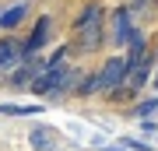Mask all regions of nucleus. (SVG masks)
Segmentation results:
<instances>
[{"label":"nucleus","instance_id":"obj_4","mask_svg":"<svg viewBox=\"0 0 158 151\" xmlns=\"http://www.w3.org/2000/svg\"><path fill=\"white\" fill-rule=\"evenodd\" d=\"M123 78H127V63H123V56H109V60L95 70V88L106 91V95H113L116 88H123Z\"/></svg>","mask_w":158,"mask_h":151},{"label":"nucleus","instance_id":"obj_9","mask_svg":"<svg viewBox=\"0 0 158 151\" xmlns=\"http://www.w3.org/2000/svg\"><path fill=\"white\" fill-rule=\"evenodd\" d=\"M28 144L35 151H56V141H53V130H46V127H35L32 134H28Z\"/></svg>","mask_w":158,"mask_h":151},{"label":"nucleus","instance_id":"obj_12","mask_svg":"<svg viewBox=\"0 0 158 151\" xmlns=\"http://www.w3.org/2000/svg\"><path fill=\"white\" fill-rule=\"evenodd\" d=\"M151 81H155V88H158V53H155V78Z\"/></svg>","mask_w":158,"mask_h":151},{"label":"nucleus","instance_id":"obj_1","mask_svg":"<svg viewBox=\"0 0 158 151\" xmlns=\"http://www.w3.org/2000/svg\"><path fill=\"white\" fill-rule=\"evenodd\" d=\"M81 78H85V74L74 67V63H67V60H60V63H46V70L32 81L28 91H35L39 99H63V95H70V91L77 88Z\"/></svg>","mask_w":158,"mask_h":151},{"label":"nucleus","instance_id":"obj_3","mask_svg":"<svg viewBox=\"0 0 158 151\" xmlns=\"http://www.w3.org/2000/svg\"><path fill=\"white\" fill-rule=\"evenodd\" d=\"M42 70H46V60L39 53H35V56H21V60L11 67V74H7V88H11V91H28L32 81L39 78Z\"/></svg>","mask_w":158,"mask_h":151},{"label":"nucleus","instance_id":"obj_13","mask_svg":"<svg viewBox=\"0 0 158 151\" xmlns=\"http://www.w3.org/2000/svg\"><path fill=\"white\" fill-rule=\"evenodd\" d=\"M102 151H127V148H102Z\"/></svg>","mask_w":158,"mask_h":151},{"label":"nucleus","instance_id":"obj_6","mask_svg":"<svg viewBox=\"0 0 158 151\" xmlns=\"http://www.w3.org/2000/svg\"><path fill=\"white\" fill-rule=\"evenodd\" d=\"M134 11H130V7H116L113 11V46H119V49H123V46L130 42V35H134Z\"/></svg>","mask_w":158,"mask_h":151},{"label":"nucleus","instance_id":"obj_2","mask_svg":"<svg viewBox=\"0 0 158 151\" xmlns=\"http://www.w3.org/2000/svg\"><path fill=\"white\" fill-rule=\"evenodd\" d=\"M102 39H106V7L102 4H85L74 21V46L81 53H98Z\"/></svg>","mask_w":158,"mask_h":151},{"label":"nucleus","instance_id":"obj_7","mask_svg":"<svg viewBox=\"0 0 158 151\" xmlns=\"http://www.w3.org/2000/svg\"><path fill=\"white\" fill-rule=\"evenodd\" d=\"M21 39H14V35H4L0 39V70H11L18 60H21Z\"/></svg>","mask_w":158,"mask_h":151},{"label":"nucleus","instance_id":"obj_10","mask_svg":"<svg viewBox=\"0 0 158 151\" xmlns=\"http://www.w3.org/2000/svg\"><path fill=\"white\" fill-rule=\"evenodd\" d=\"M42 106H18V102H4L0 106V116H39Z\"/></svg>","mask_w":158,"mask_h":151},{"label":"nucleus","instance_id":"obj_8","mask_svg":"<svg viewBox=\"0 0 158 151\" xmlns=\"http://www.w3.org/2000/svg\"><path fill=\"white\" fill-rule=\"evenodd\" d=\"M25 14H28V4H14V7H7V11L0 14V28H4V32H14V28L25 21Z\"/></svg>","mask_w":158,"mask_h":151},{"label":"nucleus","instance_id":"obj_11","mask_svg":"<svg viewBox=\"0 0 158 151\" xmlns=\"http://www.w3.org/2000/svg\"><path fill=\"white\" fill-rule=\"evenodd\" d=\"M151 112H158V99H148V102H141V106L134 109V116H137V120H148Z\"/></svg>","mask_w":158,"mask_h":151},{"label":"nucleus","instance_id":"obj_5","mask_svg":"<svg viewBox=\"0 0 158 151\" xmlns=\"http://www.w3.org/2000/svg\"><path fill=\"white\" fill-rule=\"evenodd\" d=\"M49 35H53V18H49V14H42L39 21L32 25L28 39L21 42V53H25V56H35L39 49H46V42H49Z\"/></svg>","mask_w":158,"mask_h":151}]
</instances>
